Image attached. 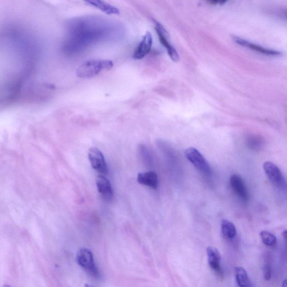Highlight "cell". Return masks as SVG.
Masks as SVG:
<instances>
[{"mask_svg": "<svg viewBox=\"0 0 287 287\" xmlns=\"http://www.w3.org/2000/svg\"><path fill=\"white\" fill-rule=\"evenodd\" d=\"M114 63L109 59H92L78 67L77 74L79 78L89 79L98 75L103 70H110Z\"/></svg>", "mask_w": 287, "mask_h": 287, "instance_id": "6da1fadb", "label": "cell"}, {"mask_svg": "<svg viewBox=\"0 0 287 287\" xmlns=\"http://www.w3.org/2000/svg\"><path fill=\"white\" fill-rule=\"evenodd\" d=\"M77 261L79 265L85 269L91 277L100 278V273L95 265L93 254L89 249H82L78 251Z\"/></svg>", "mask_w": 287, "mask_h": 287, "instance_id": "7a4b0ae2", "label": "cell"}, {"mask_svg": "<svg viewBox=\"0 0 287 287\" xmlns=\"http://www.w3.org/2000/svg\"><path fill=\"white\" fill-rule=\"evenodd\" d=\"M185 155L199 171L207 176L211 174L210 167L202 154L196 148L190 147L185 151Z\"/></svg>", "mask_w": 287, "mask_h": 287, "instance_id": "3957f363", "label": "cell"}, {"mask_svg": "<svg viewBox=\"0 0 287 287\" xmlns=\"http://www.w3.org/2000/svg\"><path fill=\"white\" fill-rule=\"evenodd\" d=\"M263 169L273 185L281 190H286L285 179L280 169L274 163L269 161L266 162L263 165Z\"/></svg>", "mask_w": 287, "mask_h": 287, "instance_id": "277c9868", "label": "cell"}, {"mask_svg": "<svg viewBox=\"0 0 287 287\" xmlns=\"http://www.w3.org/2000/svg\"><path fill=\"white\" fill-rule=\"evenodd\" d=\"M155 29L156 30L159 41L162 45L164 46L168 53L169 55L172 60L175 62L179 61V56L177 51L171 45L169 41V34L161 24L154 20Z\"/></svg>", "mask_w": 287, "mask_h": 287, "instance_id": "5b68a950", "label": "cell"}, {"mask_svg": "<svg viewBox=\"0 0 287 287\" xmlns=\"http://www.w3.org/2000/svg\"><path fill=\"white\" fill-rule=\"evenodd\" d=\"M88 157L91 166L98 173L104 176L109 172L104 155L97 147H91Z\"/></svg>", "mask_w": 287, "mask_h": 287, "instance_id": "8992f818", "label": "cell"}, {"mask_svg": "<svg viewBox=\"0 0 287 287\" xmlns=\"http://www.w3.org/2000/svg\"><path fill=\"white\" fill-rule=\"evenodd\" d=\"M207 255L210 268L220 278L224 277V272L221 265V256L219 251L213 247L207 249Z\"/></svg>", "mask_w": 287, "mask_h": 287, "instance_id": "52a82bcc", "label": "cell"}, {"mask_svg": "<svg viewBox=\"0 0 287 287\" xmlns=\"http://www.w3.org/2000/svg\"><path fill=\"white\" fill-rule=\"evenodd\" d=\"M152 44V36L149 31H146L141 42L135 49L133 57L135 59H141L145 57L150 53Z\"/></svg>", "mask_w": 287, "mask_h": 287, "instance_id": "ba28073f", "label": "cell"}, {"mask_svg": "<svg viewBox=\"0 0 287 287\" xmlns=\"http://www.w3.org/2000/svg\"><path fill=\"white\" fill-rule=\"evenodd\" d=\"M230 184L234 193L242 201H247L249 199V193L244 179L238 174H234L230 176Z\"/></svg>", "mask_w": 287, "mask_h": 287, "instance_id": "9c48e42d", "label": "cell"}, {"mask_svg": "<svg viewBox=\"0 0 287 287\" xmlns=\"http://www.w3.org/2000/svg\"><path fill=\"white\" fill-rule=\"evenodd\" d=\"M96 185L98 192L102 198L107 201H110L114 198V192L111 183L103 175H99L96 179Z\"/></svg>", "mask_w": 287, "mask_h": 287, "instance_id": "30bf717a", "label": "cell"}, {"mask_svg": "<svg viewBox=\"0 0 287 287\" xmlns=\"http://www.w3.org/2000/svg\"><path fill=\"white\" fill-rule=\"evenodd\" d=\"M232 38L234 42L238 44V45H240L241 46L245 47H248L249 49L258 52V53L269 56H279L281 55L280 52L273 50L265 49V48H263L260 46L255 45V44L249 42L244 39L236 37V36L233 35L232 36Z\"/></svg>", "mask_w": 287, "mask_h": 287, "instance_id": "8fae6325", "label": "cell"}, {"mask_svg": "<svg viewBox=\"0 0 287 287\" xmlns=\"http://www.w3.org/2000/svg\"><path fill=\"white\" fill-rule=\"evenodd\" d=\"M137 180L140 184L149 187L151 189L155 190L158 188V176L153 171L139 173Z\"/></svg>", "mask_w": 287, "mask_h": 287, "instance_id": "7c38bea8", "label": "cell"}, {"mask_svg": "<svg viewBox=\"0 0 287 287\" xmlns=\"http://www.w3.org/2000/svg\"><path fill=\"white\" fill-rule=\"evenodd\" d=\"M86 2L89 5L97 8L99 10L109 15H118L120 13L117 7L111 5L106 2L99 1V0H90Z\"/></svg>", "mask_w": 287, "mask_h": 287, "instance_id": "4fadbf2b", "label": "cell"}, {"mask_svg": "<svg viewBox=\"0 0 287 287\" xmlns=\"http://www.w3.org/2000/svg\"><path fill=\"white\" fill-rule=\"evenodd\" d=\"M235 277L239 287H253L248 273L240 266L234 268Z\"/></svg>", "mask_w": 287, "mask_h": 287, "instance_id": "5bb4252c", "label": "cell"}, {"mask_svg": "<svg viewBox=\"0 0 287 287\" xmlns=\"http://www.w3.org/2000/svg\"><path fill=\"white\" fill-rule=\"evenodd\" d=\"M222 232L227 240H232L236 236V229L233 223L227 219H223L221 223Z\"/></svg>", "mask_w": 287, "mask_h": 287, "instance_id": "9a60e30c", "label": "cell"}, {"mask_svg": "<svg viewBox=\"0 0 287 287\" xmlns=\"http://www.w3.org/2000/svg\"><path fill=\"white\" fill-rule=\"evenodd\" d=\"M246 145L250 149L260 150L265 144L264 139L257 135H251L246 139Z\"/></svg>", "mask_w": 287, "mask_h": 287, "instance_id": "2e32d148", "label": "cell"}, {"mask_svg": "<svg viewBox=\"0 0 287 287\" xmlns=\"http://www.w3.org/2000/svg\"><path fill=\"white\" fill-rule=\"evenodd\" d=\"M260 237L262 242L267 246H273L277 242L276 237L273 234L268 232V231H261Z\"/></svg>", "mask_w": 287, "mask_h": 287, "instance_id": "e0dca14e", "label": "cell"}, {"mask_svg": "<svg viewBox=\"0 0 287 287\" xmlns=\"http://www.w3.org/2000/svg\"><path fill=\"white\" fill-rule=\"evenodd\" d=\"M263 274L266 281H269L272 277V265L268 258H265L264 267H263Z\"/></svg>", "mask_w": 287, "mask_h": 287, "instance_id": "ac0fdd59", "label": "cell"}, {"mask_svg": "<svg viewBox=\"0 0 287 287\" xmlns=\"http://www.w3.org/2000/svg\"><path fill=\"white\" fill-rule=\"evenodd\" d=\"M211 5H223L226 1H208Z\"/></svg>", "mask_w": 287, "mask_h": 287, "instance_id": "d6986e66", "label": "cell"}, {"mask_svg": "<svg viewBox=\"0 0 287 287\" xmlns=\"http://www.w3.org/2000/svg\"><path fill=\"white\" fill-rule=\"evenodd\" d=\"M282 287H287V280H285L284 282H283Z\"/></svg>", "mask_w": 287, "mask_h": 287, "instance_id": "ffe728a7", "label": "cell"}, {"mask_svg": "<svg viewBox=\"0 0 287 287\" xmlns=\"http://www.w3.org/2000/svg\"><path fill=\"white\" fill-rule=\"evenodd\" d=\"M287 230H285V232L284 233H283V236H284L285 240H286V238H287Z\"/></svg>", "mask_w": 287, "mask_h": 287, "instance_id": "44dd1931", "label": "cell"}, {"mask_svg": "<svg viewBox=\"0 0 287 287\" xmlns=\"http://www.w3.org/2000/svg\"><path fill=\"white\" fill-rule=\"evenodd\" d=\"M85 287H93L89 285H86Z\"/></svg>", "mask_w": 287, "mask_h": 287, "instance_id": "7402d4cb", "label": "cell"}, {"mask_svg": "<svg viewBox=\"0 0 287 287\" xmlns=\"http://www.w3.org/2000/svg\"><path fill=\"white\" fill-rule=\"evenodd\" d=\"M3 287H11L9 285H5L3 286Z\"/></svg>", "mask_w": 287, "mask_h": 287, "instance_id": "603a6c76", "label": "cell"}]
</instances>
